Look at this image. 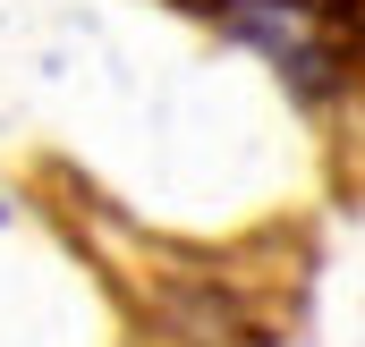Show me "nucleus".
<instances>
[{"mask_svg": "<svg viewBox=\"0 0 365 347\" xmlns=\"http://www.w3.org/2000/svg\"><path fill=\"white\" fill-rule=\"evenodd\" d=\"M212 34L255 51L297 102H349L365 85V0H179Z\"/></svg>", "mask_w": 365, "mask_h": 347, "instance_id": "1", "label": "nucleus"}]
</instances>
